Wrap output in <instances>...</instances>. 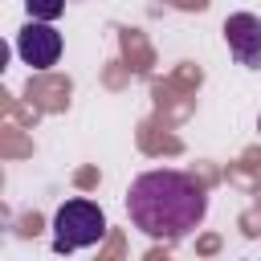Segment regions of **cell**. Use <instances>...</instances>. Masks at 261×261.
Returning <instances> with one entry per match:
<instances>
[{
	"instance_id": "obj_3",
	"label": "cell",
	"mask_w": 261,
	"mask_h": 261,
	"mask_svg": "<svg viewBox=\"0 0 261 261\" xmlns=\"http://www.w3.org/2000/svg\"><path fill=\"white\" fill-rule=\"evenodd\" d=\"M16 53L29 69H49L61 57V33L53 29V20H33L29 16V24L16 33Z\"/></svg>"
},
{
	"instance_id": "obj_1",
	"label": "cell",
	"mask_w": 261,
	"mask_h": 261,
	"mask_svg": "<svg viewBox=\"0 0 261 261\" xmlns=\"http://www.w3.org/2000/svg\"><path fill=\"white\" fill-rule=\"evenodd\" d=\"M208 212L204 188L184 171H143L126 188V216L151 241H184Z\"/></svg>"
},
{
	"instance_id": "obj_2",
	"label": "cell",
	"mask_w": 261,
	"mask_h": 261,
	"mask_svg": "<svg viewBox=\"0 0 261 261\" xmlns=\"http://www.w3.org/2000/svg\"><path fill=\"white\" fill-rule=\"evenodd\" d=\"M106 237V216L94 200H65L53 212V249L57 253H73V249H90Z\"/></svg>"
},
{
	"instance_id": "obj_6",
	"label": "cell",
	"mask_w": 261,
	"mask_h": 261,
	"mask_svg": "<svg viewBox=\"0 0 261 261\" xmlns=\"http://www.w3.org/2000/svg\"><path fill=\"white\" fill-rule=\"evenodd\" d=\"M8 69V41H0V73Z\"/></svg>"
},
{
	"instance_id": "obj_5",
	"label": "cell",
	"mask_w": 261,
	"mask_h": 261,
	"mask_svg": "<svg viewBox=\"0 0 261 261\" xmlns=\"http://www.w3.org/2000/svg\"><path fill=\"white\" fill-rule=\"evenodd\" d=\"M24 8L33 20H57L65 12V0H24Z\"/></svg>"
},
{
	"instance_id": "obj_4",
	"label": "cell",
	"mask_w": 261,
	"mask_h": 261,
	"mask_svg": "<svg viewBox=\"0 0 261 261\" xmlns=\"http://www.w3.org/2000/svg\"><path fill=\"white\" fill-rule=\"evenodd\" d=\"M224 37H228V53L241 65H261V20L253 12H237L224 20Z\"/></svg>"
}]
</instances>
